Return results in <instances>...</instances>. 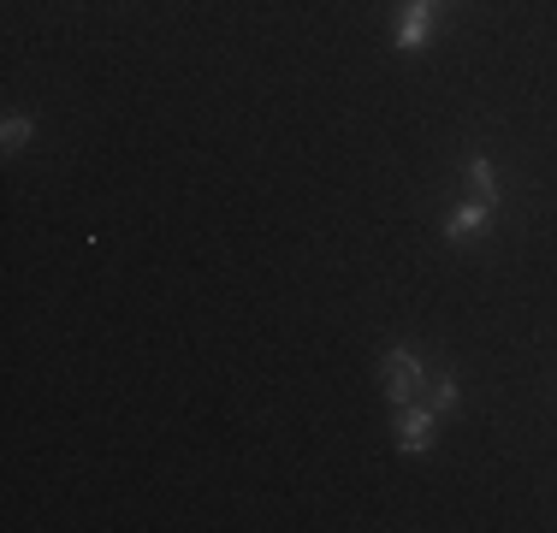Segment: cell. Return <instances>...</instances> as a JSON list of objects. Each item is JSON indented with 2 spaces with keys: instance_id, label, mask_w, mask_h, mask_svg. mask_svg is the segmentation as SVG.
I'll return each instance as SVG.
<instances>
[{
  "instance_id": "6da1fadb",
  "label": "cell",
  "mask_w": 557,
  "mask_h": 533,
  "mask_svg": "<svg viewBox=\"0 0 557 533\" xmlns=\"http://www.w3.org/2000/svg\"><path fill=\"white\" fill-rule=\"evenodd\" d=\"M421 385H428V362H421L416 350H386V397H392V409H404V404H416L421 397Z\"/></svg>"
},
{
  "instance_id": "7a4b0ae2",
  "label": "cell",
  "mask_w": 557,
  "mask_h": 533,
  "mask_svg": "<svg viewBox=\"0 0 557 533\" xmlns=\"http://www.w3.org/2000/svg\"><path fill=\"white\" fill-rule=\"evenodd\" d=\"M433 433H440V409L433 404H404L397 409V450H404V457H421V450L433 445Z\"/></svg>"
},
{
  "instance_id": "3957f363",
  "label": "cell",
  "mask_w": 557,
  "mask_h": 533,
  "mask_svg": "<svg viewBox=\"0 0 557 533\" xmlns=\"http://www.w3.org/2000/svg\"><path fill=\"white\" fill-rule=\"evenodd\" d=\"M493 202H457L445 213V244H469L474 232H486V225H493Z\"/></svg>"
},
{
  "instance_id": "277c9868",
  "label": "cell",
  "mask_w": 557,
  "mask_h": 533,
  "mask_svg": "<svg viewBox=\"0 0 557 533\" xmlns=\"http://www.w3.org/2000/svg\"><path fill=\"white\" fill-rule=\"evenodd\" d=\"M433 36V0H409L404 7V24H397V48L404 53H421Z\"/></svg>"
},
{
  "instance_id": "5b68a950",
  "label": "cell",
  "mask_w": 557,
  "mask_h": 533,
  "mask_svg": "<svg viewBox=\"0 0 557 533\" xmlns=\"http://www.w3.org/2000/svg\"><path fill=\"white\" fill-rule=\"evenodd\" d=\"M469 184H474V190H481V202H504V190H498V172H493V160H486V154H469Z\"/></svg>"
},
{
  "instance_id": "8992f818",
  "label": "cell",
  "mask_w": 557,
  "mask_h": 533,
  "mask_svg": "<svg viewBox=\"0 0 557 533\" xmlns=\"http://www.w3.org/2000/svg\"><path fill=\"white\" fill-rule=\"evenodd\" d=\"M457 397H462V385H457V373H428V404L440 409H457Z\"/></svg>"
},
{
  "instance_id": "52a82bcc",
  "label": "cell",
  "mask_w": 557,
  "mask_h": 533,
  "mask_svg": "<svg viewBox=\"0 0 557 533\" xmlns=\"http://www.w3.org/2000/svg\"><path fill=\"white\" fill-rule=\"evenodd\" d=\"M30 137H36V119H24V113H12L7 125H0V149H7V154H18Z\"/></svg>"
},
{
  "instance_id": "ba28073f",
  "label": "cell",
  "mask_w": 557,
  "mask_h": 533,
  "mask_svg": "<svg viewBox=\"0 0 557 533\" xmlns=\"http://www.w3.org/2000/svg\"><path fill=\"white\" fill-rule=\"evenodd\" d=\"M433 7H440V0H433Z\"/></svg>"
}]
</instances>
